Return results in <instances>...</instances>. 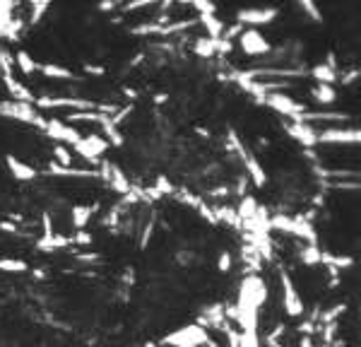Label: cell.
Listing matches in <instances>:
<instances>
[{
    "mask_svg": "<svg viewBox=\"0 0 361 347\" xmlns=\"http://www.w3.org/2000/svg\"><path fill=\"white\" fill-rule=\"evenodd\" d=\"M198 20L202 22V27H205V31H207L210 39H222L224 31H227V24H224L217 15H207V17H198Z\"/></svg>",
    "mask_w": 361,
    "mask_h": 347,
    "instance_id": "26",
    "label": "cell"
},
{
    "mask_svg": "<svg viewBox=\"0 0 361 347\" xmlns=\"http://www.w3.org/2000/svg\"><path fill=\"white\" fill-rule=\"evenodd\" d=\"M15 3L13 0H0V41H5V31H8L10 22L15 17Z\"/></svg>",
    "mask_w": 361,
    "mask_h": 347,
    "instance_id": "28",
    "label": "cell"
},
{
    "mask_svg": "<svg viewBox=\"0 0 361 347\" xmlns=\"http://www.w3.org/2000/svg\"><path fill=\"white\" fill-rule=\"evenodd\" d=\"M5 164H8L10 176L17 178V181H22V183L34 181V178L39 176V171H36L34 167L27 164V162H22L20 157H15V155H8V157H5Z\"/></svg>",
    "mask_w": 361,
    "mask_h": 347,
    "instance_id": "14",
    "label": "cell"
},
{
    "mask_svg": "<svg viewBox=\"0 0 361 347\" xmlns=\"http://www.w3.org/2000/svg\"><path fill=\"white\" fill-rule=\"evenodd\" d=\"M280 10L277 8H243L236 13V24L248 27V29H255V27L270 24V22L277 20Z\"/></svg>",
    "mask_w": 361,
    "mask_h": 347,
    "instance_id": "9",
    "label": "cell"
},
{
    "mask_svg": "<svg viewBox=\"0 0 361 347\" xmlns=\"http://www.w3.org/2000/svg\"><path fill=\"white\" fill-rule=\"evenodd\" d=\"M3 75H15V53H10L8 48H0V78Z\"/></svg>",
    "mask_w": 361,
    "mask_h": 347,
    "instance_id": "32",
    "label": "cell"
},
{
    "mask_svg": "<svg viewBox=\"0 0 361 347\" xmlns=\"http://www.w3.org/2000/svg\"><path fill=\"white\" fill-rule=\"evenodd\" d=\"M48 174H53V176H65V178H101L99 169H75V167L65 169V167H58L56 162L48 164Z\"/></svg>",
    "mask_w": 361,
    "mask_h": 347,
    "instance_id": "18",
    "label": "cell"
},
{
    "mask_svg": "<svg viewBox=\"0 0 361 347\" xmlns=\"http://www.w3.org/2000/svg\"><path fill=\"white\" fill-rule=\"evenodd\" d=\"M239 46L246 56H253V58H260V56H267L272 51V43L260 34L258 29H243L239 36Z\"/></svg>",
    "mask_w": 361,
    "mask_h": 347,
    "instance_id": "11",
    "label": "cell"
},
{
    "mask_svg": "<svg viewBox=\"0 0 361 347\" xmlns=\"http://www.w3.org/2000/svg\"><path fill=\"white\" fill-rule=\"evenodd\" d=\"M94 213H97V205H75V208H70V222H73L75 229L82 232L87 225H90V220Z\"/></svg>",
    "mask_w": 361,
    "mask_h": 347,
    "instance_id": "20",
    "label": "cell"
},
{
    "mask_svg": "<svg viewBox=\"0 0 361 347\" xmlns=\"http://www.w3.org/2000/svg\"><path fill=\"white\" fill-rule=\"evenodd\" d=\"M0 116L10 118V121L27 123V126L34 128H43V123H46L43 113L34 104H24V101H13V99L0 101Z\"/></svg>",
    "mask_w": 361,
    "mask_h": 347,
    "instance_id": "2",
    "label": "cell"
},
{
    "mask_svg": "<svg viewBox=\"0 0 361 347\" xmlns=\"http://www.w3.org/2000/svg\"><path fill=\"white\" fill-rule=\"evenodd\" d=\"M299 260L304 265H320L323 263V251L318 248V243H306L299 251Z\"/></svg>",
    "mask_w": 361,
    "mask_h": 347,
    "instance_id": "27",
    "label": "cell"
},
{
    "mask_svg": "<svg viewBox=\"0 0 361 347\" xmlns=\"http://www.w3.org/2000/svg\"><path fill=\"white\" fill-rule=\"evenodd\" d=\"M311 97H313L316 104L332 106L337 101V90L332 85H313L311 87Z\"/></svg>",
    "mask_w": 361,
    "mask_h": 347,
    "instance_id": "21",
    "label": "cell"
},
{
    "mask_svg": "<svg viewBox=\"0 0 361 347\" xmlns=\"http://www.w3.org/2000/svg\"><path fill=\"white\" fill-rule=\"evenodd\" d=\"M284 130L289 133V138H294L301 145H309V148L318 145V130L309 126V123H287Z\"/></svg>",
    "mask_w": 361,
    "mask_h": 347,
    "instance_id": "16",
    "label": "cell"
},
{
    "mask_svg": "<svg viewBox=\"0 0 361 347\" xmlns=\"http://www.w3.org/2000/svg\"><path fill=\"white\" fill-rule=\"evenodd\" d=\"M70 243H80V246H87V243H92V234L87 229H82L73 239H70Z\"/></svg>",
    "mask_w": 361,
    "mask_h": 347,
    "instance_id": "37",
    "label": "cell"
},
{
    "mask_svg": "<svg viewBox=\"0 0 361 347\" xmlns=\"http://www.w3.org/2000/svg\"><path fill=\"white\" fill-rule=\"evenodd\" d=\"M85 73H90V75H97V78H101V75L106 73V68H104V65H92V63H85Z\"/></svg>",
    "mask_w": 361,
    "mask_h": 347,
    "instance_id": "38",
    "label": "cell"
},
{
    "mask_svg": "<svg viewBox=\"0 0 361 347\" xmlns=\"http://www.w3.org/2000/svg\"><path fill=\"white\" fill-rule=\"evenodd\" d=\"M162 343L169 347H200V345L210 343V335H207V330L202 328V325L190 323V325H183V328L174 330V333H169Z\"/></svg>",
    "mask_w": 361,
    "mask_h": 347,
    "instance_id": "5",
    "label": "cell"
},
{
    "mask_svg": "<svg viewBox=\"0 0 361 347\" xmlns=\"http://www.w3.org/2000/svg\"><path fill=\"white\" fill-rule=\"evenodd\" d=\"M29 10H31V15H29V20H27V24L36 27L43 20V15L51 10V3H48V0H41V3H29Z\"/></svg>",
    "mask_w": 361,
    "mask_h": 347,
    "instance_id": "31",
    "label": "cell"
},
{
    "mask_svg": "<svg viewBox=\"0 0 361 347\" xmlns=\"http://www.w3.org/2000/svg\"><path fill=\"white\" fill-rule=\"evenodd\" d=\"M232 263H234L232 253H229V251H222V253H220V260H217V268H220V273H229V270H232Z\"/></svg>",
    "mask_w": 361,
    "mask_h": 347,
    "instance_id": "36",
    "label": "cell"
},
{
    "mask_svg": "<svg viewBox=\"0 0 361 347\" xmlns=\"http://www.w3.org/2000/svg\"><path fill=\"white\" fill-rule=\"evenodd\" d=\"M323 265H330L332 273H337L340 268H352L354 260L349 256H335V253H323Z\"/></svg>",
    "mask_w": 361,
    "mask_h": 347,
    "instance_id": "30",
    "label": "cell"
},
{
    "mask_svg": "<svg viewBox=\"0 0 361 347\" xmlns=\"http://www.w3.org/2000/svg\"><path fill=\"white\" fill-rule=\"evenodd\" d=\"M318 145H361V128L318 130Z\"/></svg>",
    "mask_w": 361,
    "mask_h": 347,
    "instance_id": "12",
    "label": "cell"
},
{
    "mask_svg": "<svg viewBox=\"0 0 361 347\" xmlns=\"http://www.w3.org/2000/svg\"><path fill=\"white\" fill-rule=\"evenodd\" d=\"M0 273H8V275H24L29 273V263L22 258H0Z\"/></svg>",
    "mask_w": 361,
    "mask_h": 347,
    "instance_id": "25",
    "label": "cell"
},
{
    "mask_svg": "<svg viewBox=\"0 0 361 347\" xmlns=\"http://www.w3.org/2000/svg\"><path fill=\"white\" fill-rule=\"evenodd\" d=\"M99 128H101V133L108 138V145H113V148H120V145L125 143L123 133H120V128H118V126H113L111 118H106V121H104Z\"/></svg>",
    "mask_w": 361,
    "mask_h": 347,
    "instance_id": "29",
    "label": "cell"
},
{
    "mask_svg": "<svg viewBox=\"0 0 361 347\" xmlns=\"http://www.w3.org/2000/svg\"><path fill=\"white\" fill-rule=\"evenodd\" d=\"M193 10L198 13V17H207V15H217V5L207 3V0H195Z\"/></svg>",
    "mask_w": 361,
    "mask_h": 347,
    "instance_id": "34",
    "label": "cell"
},
{
    "mask_svg": "<svg viewBox=\"0 0 361 347\" xmlns=\"http://www.w3.org/2000/svg\"><path fill=\"white\" fill-rule=\"evenodd\" d=\"M53 162H56L58 167L70 169V167H73V155H70V150L65 148V145H56V148H53Z\"/></svg>",
    "mask_w": 361,
    "mask_h": 347,
    "instance_id": "33",
    "label": "cell"
},
{
    "mask_svg": "<svg viewBox=\"0 0 361 347\" xmlns=\"http://www.w3.org/2000/svg\"><path fill=\"white\" fill-rule=\"evenodd\" d=\"M270 227H272V229L284 232V234H294V236L304 239V241H309V243H318V241H316V229L306 220H301V217L277 215V217H272V220H270Z\"/></svg>",
    "mask_w": 361,
    "mask_h": 347,
    "instance_id": "7",
    "label": "cell"
},
{
    "mask_svg": "<svg viewBox=\"0 0 361 347\" xmlns=\"http://www.w3.org/2000/svg\"><path fill=\"white\" fill-rule=\"evenodd\" d=\"M299 8L304 10L306 17H311L313 22H323V13L318 10V5L316 3H299Z\"/></svg>",
    "mask_w": 361,
    "mask_h": 347,
    "instance_id": "35",
    "label": "cell"
},
{
    "mask_svg": "<svg viewBox=\"0 0 361 347\" xmlns=\"http://www.w3.org/2000/svg\"><path fill=\"white\" fill-rule=\"evenodd\" d=\"M108 148H111V145H108V140L104 138V135L90 133V135H85L73 150L78 152L85 162H90V164H101V157L106 155Z\"/></svg>",
    "mask_w": 361,
    "mask_h": 347,
    "instance_id": "8",
    "label": "cell"
},
{
    "mask_svg": "<svg viewBox=\"0 0 361 347\" xmlns=\"http://www.w3.org/2000/svg\"><path fill=\"white\" fill-rule=\"evenodd\" d=\"M280 285H282V304H284V311L287 316L299 318L304 313V299H301L297 285L294 280L289 278V273H280Z\"/></svg>",
    "mask_w": 361,
    "mask_h": 347,
    "instance_id": "10",
    "label": "cell"
},
{
    "mask_svg": "<svg viewBox=\"0 0 361 347\" xmlns=\"http://www.w3.org/2000/svg\"><path fill=\"white\" fill-rule=\"evenodd\" d=\"M258 213H260V208H258V203H255L253 195H243L241 203H239V208H236L239 220H243L246 225H248V222H253L255 217H258Z\"/></svg>",
    "mask_w": 361,
    "mask_h": 347,
    "instance_id": "22",
    "label": "cell"
},
{
    "mask_svg": "<svg viewBox=\"0 0 361 347\" xmlns=\"http://www.w3.org/2000/svg\"><path fill=\"white\" fill-rule=\"evenodd\" d=\"M104 169H101V178H106L108 181V186L113 188V191L116 193H120V195H128L130 193V181L128 178H125V174L120 171V167H116V164H101Z\"/></svg>",
    "mask_w": 361,
    "mask_h": 347,
    "instance_id": "15",
    "label": "cell"
},
{
    "mask_svg": "<svg viewBox=\"0 0 361 347\" xmlns=\"http://www.w3.org/2000/svg\"><path fill=\"white\" fill-rule=\"evenodd\" d=\"M3 85L8 90L13 101H24V104H36V94L27 85H22L15 75H3Z\"/></svg>",
    "mask_w": 361,
    "mask_h": 347,
    "instance_id": "13",
    "label": "cell"
},
{
    "mask_svg": "<svg viewBox=\"0 0 361 347\" xmlns=\"http://www.w3.org/2000/svg\"><path fill=\"white\" fill-rule=\"evenodd\" d=\"M145 347H160V345H157V343H147Z\"/></svg>",
    "mask_w": 361,
    "mask_h": 347,
    "instance_id": "39",
    "label": "cell"
},
{
    "mask_svg": "<svg viewBox=\"0 0 361 347\" xmlns=\"http://www.w3.org/2000/svg\"><path fill=\"white\" fill-rule=\"evenodd\" d=\"M39 73L46 80H58V83H70V80H75L73 70L65 68V65H58V63H41Z\"/></svg>",
    "mask_w": 361,
    "mask_h": 347,
    "instance_id": "19",
    "label": "cell"
},
{
    "mask_svg": "<svg viewBox=\"0 0 361 347\" xmlns=\"http://www.w3.org/2000/svg\"><path fill=\"white\" fill-rule=\"evenodd\" d=\"M15 70H20L22 75L29 78V75L39 73V63H36L27 51H17V53H15Z\"/></svg>",
    "mask_w": 361,
    "mask_h": 347,
    "instance_id": "24",
    "label": "cell"
},
{
    "mask_svg": "<svg viewBox=\"0 0 361 347\" xmlns=\"http://www.w3.org/2000/svg\"><path fill=\"white\" fill-rule=\"evenodd\" d=\"M265 302H267V285L262 282L260 275H248V278L241 280L236 306H241V309H255V311H260Z\"/></svg>",
    "mask_w": 361,
    "mask_h": 347,
    "instance_id": "1",
    "label": "cell"
},
{
    "mask_svg": "<svg viewBox=\"0 0 361 347\" xmlns=\"http://www.w3.org/2000/svg\"><path fill=\"white\" fill-rule=\"evenodd\" d=\"M41 130H43V135H46L48 140H53L56 145H70V148H75V145L85 138L78 128L68 126L63 118H46V123H43Z\"/></svg>",
    "mask_w": 361,
    "mask_h": 347,
    "instance_id": "6",
    "label": "cell"
},
{
    "mask_svg": "<svg viewBox=\"0 0 361 347\" xmlns=\"http://www.w3.org/2000/svg\"><path fill=\"white\" fill-rule=\"evenodd\" d=\"M229 143H232L234 152L239 155L241 164H243L246 171H248V178H250V181H253L258 188L265 186V183H267V174H265V169H262L260 162L255 160V155H253V152H250L248 148H246V143L239 138L236 133H234V130H229Z\"/></svg>",
    "mask_w": 361,
    "mask_h": 347,
    "instance_id": "3",
    "label": "cell"
},
{
    "mask_svg": "<svg viewBox=\"0 0 361 347\" xmlns=\"http://www.w3.org/2000/svg\"><path fill=\"white\" fill-rule=\"evenodd\" d=\"M70 246V239L68 236H60V234H51V236H41L39 241H36V248L43 253H53L58 251V248H65Z\"/></svg>",
    "mask_w": 361,
    "mask_h": 347,
    "instance_id": "23",
    "label": "cell"
},
{
    "mask_svg": "<svg viewBox=\"0 0 361 347\" xmlns=\"http://www.w3.org/2000/svg\"><path fill=\"white\" fill-rule=\"evenodd\" d=\"M262 101H265V106H270L275 113L292 118V123H304V116H306V111H309V106L301 104V101L294 99V97L284 94V92H270Z\"/></svg>",
    "mask_w": 361,
    "mask_h": 347,
    "instance_id": "4",
    "label": "cell"
},
{
    "mask_svg": "<svg viewBox=\"0 0 361 347\" xmlns=\"http://www.w3.org/2000/svg\"><path fill=\"white\" fill-rule=\"evenodd\" d=\"M309 78L316 80V85H335L337 80H340V73H337L332 65L323 61V63H316L313 68L309 70Z\"/></svg>",
    "mask_w": 361,
    "mask_h": 347,
    "instance_id": "17",
    "label": "cell"
}]
</instances>
